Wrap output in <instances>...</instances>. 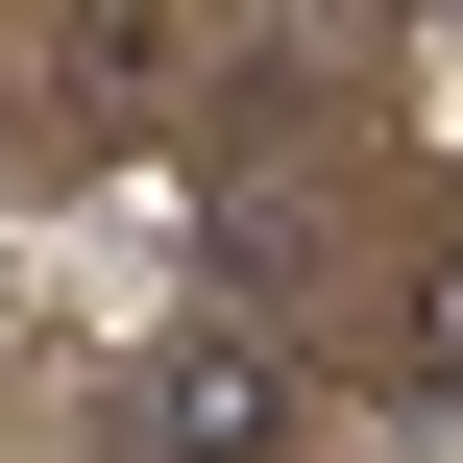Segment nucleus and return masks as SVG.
Returning a JSON list of instances; mask_svg holds the SVG:
<instances>
[{
    "label": "nucleus",
    "instance_id": "obj_1",
    "mask_svg": "<svg viewBox=\"0 0 463 463\" xmlns=\"http://www.w3.org/2000/svg\"><path fill=\"white\" fill-rule=\"evenodd\" d=\"M122 439H146V463H293V342L171 317V342H146V391H122Z\"/></svg>",
    "mask_w": 463,
    "mask_h": 463
},
{
    "label": "nucleus",
    "instance_id": "obj_2",
    "mask_svg": "<svg viewBox=\"0 0 463 463\" xmlns=\"http://www.w3.org/2000/svg\"><path fill=\"white\" fill-rule=\"evenodd\" d=\"M293 269H317V220H293V195H195V293H220L244 342H269V293H293Z\"/></svg>",
    "mask_w": 463,
    "mask_h": 463
},
{
    "label": "nucleus",
    "instance_id": "obj_3",
    "mask_svg": "<svg viewBox=\"0 0 463 463\" xmlns=\"http://www.w3.org/2000/svg\"><path fill=\"white\" fill-rule=\"evenodd\" d=\"M415 391H463V244L415 269Z\"/></svg>",
    "mask_w": 463,
    "mask_h": 463
}]
</instances>
